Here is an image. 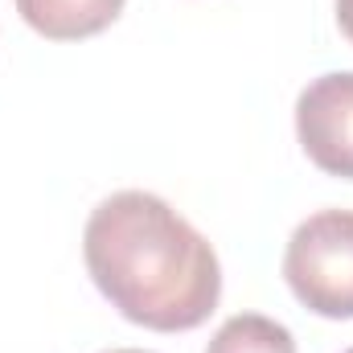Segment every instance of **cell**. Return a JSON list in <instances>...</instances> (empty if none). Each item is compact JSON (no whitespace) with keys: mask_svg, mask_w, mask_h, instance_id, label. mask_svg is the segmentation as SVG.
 <instances>
[{"mask_svg":"<svg viewBox=\"0 0 353 353\" xmlns=\"http://www.w3.org/2000/svg\"><path fill=\"white\" fill-rule=\"evenodd\" d=\"M83 259L111 308L152 333H189L205 325L222 296L214 247L165 197L144 189L111 193L90 210Z\"/></svg>","mask_w":353,"mask_h":353,"instance_id":"1","label":"cell"},{"mask_svg":"<svg viewBox=\"0 0 353 353\" xmlns=\"http://www.w3.org/2000/svg\"><path fill=\"white\" fill-rule=\"evenodd\" d=\"M283 279L308 312L353 321V210L304 218L288 239Z\"/></svg>","mask_w":353,"mask_h":353,"instance_id":"2","label":"cell"},{"mask_svg":"<svg viewBox=\"0 0 353 353\" xmlns=\"http://www.w3.org/2000/svg\"><path fill=\"white\" fill-rule=\"evenodd\" d=\"M296 136L321 173L353 181V70L321 74L300 90Z\"/></svg>","mask_w":353,"mask_h":353,"instance_id":"3","label":"cell"},{"mask_svg":"<svg viewBox=\"0 0 353 353\" xmlns=\"http://www.w3.org/2000/svg\"><path fill=\"white\" fill-rule=\"evenodd\" d=\"M17 12L50 41H83L123 12V0H17Z\"/></svg>","mask_w":353,"mask_h":353,"instance_id":"4","label":"cell"},{"mask_svg":"<svg viewBox=\"0 0 353 353\" xmlns=\"http://www.w3.org/2000/svg\"><path fill=\"white\" fill-rule=\"evenodd\" d=\"M205 353H296V341L288 325L271 321L263 312H239L214 333Z\"/></svg>","mask_w":353,"mask_h":353,"instance_id":"5","label":"cell"},{"mask_svg":"<svg viewBox=\"0 0 353 353\" xmlns=\"http://www.w3.org/2000/svg\"><path fill=\"white\" fill-rule=\"evenodd\" d=\"M337 25H341V33L353 41V0H337Z\"/></svg>","mask_w":353,"mask_h":353,"instance_id":"6","label":"cell"},{"mask_svg":"<svg viewBox=\"0 0 353 353\" xmlns=\"http://www.w3.org/2000/svg\"><path fill=\"white\" fill-rule=\"evenodd\" d=\"M111 353H144V350H111Z\"/></svg>","mask_w":353,"mask_h":353,"instance_id":"7","label":"cell"},{"mask_svg":"<svg viewBox=\"0 0 353 353\" xmlns=\"http://www.w3.org/2000/svg\"><path fill=\"white\" fill-rule=\"evenodd\" d=\"M345 353H353V350H345Z\"/></svg>","mask_w":353,"mask_h":353,"instance_id":"8","label":"cell"}]
</instances>
